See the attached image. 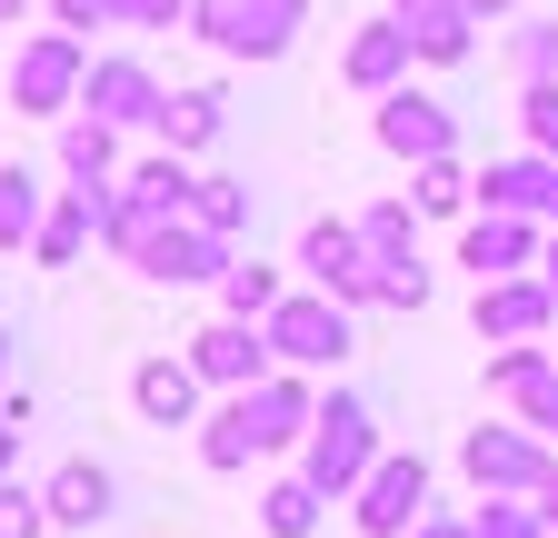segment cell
Instances as JSON below:
<instances>
[{"mask_svg": "<svg viewBox=\"0 0 558 538\" xmlns=\"http://www.w3.org/2000/svg\"><path fill=\"white\" fill-rule=\"evenodd\" d=\"M369 140L389 150V160H409V170H429V160H459V120H449V100L439 90H389L379 110H369Z\"/></svg>", "mask_w": 558, "mask_h": 538, "instance_id": "obj_6", "label": "cell"}, {"mask_svg": "<svg viewBox=\"0 0 558 538\" xmlns=\"http://www.w3.org/2000/svg\"><path fill=\"white\" fill-rule=\"evenodd\" d=\"M409 538H469V518H439V509H429V518H418Z\"/></svg>", "mask_w": 558, "mask_h": 538, "instance_id": "obj_41", "label": "cell"}, {"mask_svg": "<svg viewBox=\"0 0 558 538\" xmlns=\"http://www.w3.org/2000/svg\"><path fill=\"white\" fill-rule=\"evenodd\" d=\"M60 170H70V180H110V170H120V130L90 120V110H70V120H60Z\"/></svg>", "mask_w": 558, "mask_h": 538, "instance_id": "obj_24", "label": "cell"}, {"mask_svg": "<svg viewBox=\"0 0 558 538\" xmlns=\"http://www.w3.org/2000/svg\"><path fill=\"white\" fill-rule=\"evenodd\" d=\"M100 210H110V180H81V189H50V220H40V240H31V259L40 269H70L90 240H100Z\"/></svg>", "mask_w": 558, "mask_h": 538, "instance_id": "obj_19", "label": "cell"}, {"mask_svg": "<svg viewBox=\"0 0 558 538\" xmlns=\"http://www.w3.org/2000/svg\"><path fill=\"white\" fill-rule=\"evenodd\" d=\"M190 369L209 379V399H240V389H259L279 359H269V329H259V319H209L199 340H190Z\"/></svg>", "mask_w": 558, "mask_h": 538, "instance_id": "obj_12", "label": "cell"}, {"mask_svg": "<svg viewBox=\"0 0 558 538\" xmlns=\"http://www.w3.org/2000/svg\"><path fill=\"white\" fill-rule=\"evenodd\" d=\"M0 538H50V509H40V489L0 479Z\"/></svg>", "mask_w": 558, "mask_h": 538, "instance_id": "obj_35", "label": "cell"}, {"mask_svg": "<svg viewBox=\"0 0 558 538\" xmlns=\"http://www.w3.org/2000/svg\"><path fill=\"white\" fill-rule=\"evenodd\" d=\"M469 538H558V528L538 518V499H478L469 509Z\"/></svg>", "mask_w": 558, "mask_h": 538, "instance_id": "obj_31", "label": "cell"}, {"mask_svg": "<svg viewBox=\"0 0 558 538\" xmlns=\"http://www.w3.org/2000/svg\"><path fill=\"white\" fill-rule=\"evenodd\" d=\"M81 110H90V120H110V130H160L170 90H160V71H150L140 50H100V60H90Z\"/></svg>", "mask_w": 558, "mask_h": 538, "instance_id": "obj_10", "label": "cell"}, {"mask_svg": "<svg viewBox=\"0 0 558 538\" xmlns=\"http://www.w3.org/2000/svg\"><path fill=\"white\" fill-rule=\"evenodd\" d=\"M519 419H529V429H538V439L558 449V369H538V379L519 389Z\"/></svg>", "mask_w": 558, "mask_h": 538, "instance_id": "obj_36", "label": "cell"}, {"mask_svg": "<svg viewBox=\"0 0 558 538\" xmlns=\"http://www.w3.org/2000/svg\"><path fill=\"white\" fill-rule=\"evenodd\" d=\"M240 259V240H220V230H199V220H160L150 230V249H140V280H160V290H220V269Z\"/></svg>", "mask_w": 558, "mask_h": 538, "instance_id": "obj_11", "label": "cell"}, {"mask_svg": "<svg viewBox=\"0 0 558 538\" xmlns=\"http://www.w3.org/2000/svg\"><path fill=\"white\" fill-rule=\"evenodd\" d=\"M0 399H11V329H0Z\"/></svg>", "mask_w": 558, "mask_h": 538, "instance_id": "obj_46", "label": "cell"}, {"mask_svg": "<svg viewBox=\"0 0 558 538\" xmlns=\"http://www.w3.org/2000/svg\"><path fill=\"white\" fill-rule=\"evenodd\" d=\"M538 369H558V350H548V340H529V350H488V399H519Z\"/></svg>", "mask_w": 558, "mask_h": 538, "instance_id": "obj_33", "label": "cell"}, {"mask_svg": "<svg viewBox=\"0 0 558 538\" xmlns=\"http://www.w3.org/2000/svg\"><path fill=\"white\" fill-rule=\"evenodd\" d=\"M379 309H429V269H379Z\"/></svg>", "mask_w": 558, "mask_h": 538, "instance_id": "obj_38", "label": "cell"}, {"mask_svg": "<svg viewBox=\"0 0 558 538\" xmlns=\"http://www.w3.org/2000/svg\"><path fill=\"white\" fill-rule=\"evenodd\" d=\"M250 458H259V439H250V419H240V399H220V409L199 419V468H209V479H240Z\"/></svg>", "mask_w": 558, "mask_h": 538, "instance_id": "obj_25", "label": "cell"}, {"mask_svg": "<svg viewBox=\"0 0 558 538\" xmlns=\"http://www.w3.org/2000/svg\"><path fill=\"white\" fill-rule=\"evenodd\" d=\"M519 130H529V150L558 160V81H529V90H519Z\"/></svg>", "mask_w": 558, "mask_h": 538, "instance_id": "obj_34", "label": "cell"}, {"mask_svg": "<svg viewBox=\"0 0 558 538\" xmlns=\"http://www.w3.org/2000/svg\"><path fill=\"white\" fill-rule=\"evenodd\" d=\"M538 249H548V230L519 210H469V230H459V269H478V280H519V269H538Z\"/></svg>", "mask_w": 558, "mask_h": 538, "instance_id": "obj_14", "label": "cell"}, {"mask_svg": "<svg viewBox=\"0 0 558 538\" xmlns=\"http://www.w3.org/2000/svg\"><path fill=\"white\" fill-rule=\"evenodd\" d=\"M199 399H209V379L190 369V350H180V359L160 350V359H140V369H130V409L150 419V429H199V419H209Z\"/></svg>", "mask_w": 558, "mask_h": 538, "instance_id": "obj_15", "label": "cell"}, {"mask_svg": "<svg viewBox=\"0 0 558 538\" xmlns=\"http://www.w3.org/2000/svg\"><path fill=\"white\" fill-rule=\"evenodd\" d=\"M50 21L60 30H110V21H130V0H50Z\"/></svg>", "mask_w": 558, "mask_h": 538, "instance_id": "obj_37", "label": "cell"}, {"mask_svg": "<svg viewBox=\"0 0 558 538\" xmlns=\"http://www.w3.org/2000/svg\"><path fill=\"white\" fill-rule=\"evenodd\" d=\"M349 518H360V538H409L418 518H429V458H418V449H389L369 479H360Z\"/></svg>", "mask_w": 558, "mask_h": 538, "instance_id": "obj_9", "label": "cell"}, {"mask_svg": "<svg viewBox=\"0 0 558 538\" xmlns=\"http://www.w3.org/2000/svg\"><path fill=\"white\" fill-rule=\"evenodd\" d=\"M319 518H329V499H319L310 479H269V489H259V528H269V538H319Z\"/></svg>", "mask_w": 558, "mask_h": 538, "instance_id": "obj_28", "label": "cell"}, {"mask_svg": "<svg viewBox=\"0 0 558 538\" xmlns=\"http://www.w3.org/2000/svg\"><path fill=\"white\" fill-rule=\"evenodd\" d=\"M40 220H50L40 170H31V160H0V249H31V240H40Z\"/></svg>", "mask_w": 558, "mask_h": 538, "instance_id": "obj_22", "label": "cell"}, {"mask_svg": "<svg viewBox=\"0 0 558 538\" xmlns=\"http://www.w3.org/2000/svg\"><path fill=\"white\" fill-rule=\"evenodd\" d=\"M120 189H130V199H150V210H170V220H190V189H199V170H190L180 150H150V160H140Z\"/></svg>", "mask_w": 558, "mask_h": 538, "instance_id": "obj_26", "label": "cell"}, {"mask_svg": "<svg viewBox=\"0 0 558 538\" xmlns=\"http://www.w3.org/2000/svg\"><path fill=\"white\" fill-rule=\"evenodd\" d=\"M279 299H290V280H279L269 259H230L220 269V319H269Z\"/></svg>", "mask_w": 558, "mask_h": 538, "instance_id": "obj_27", "label": "cell"}, {"mask_svg": "<svg viewBox=\"0 0 558 538\" xmlns=\"http://www.w3.org/2000/svg\"><path fill=\"white\" fill-rule=\"evenodd\" d=\"M310 0H190V30L220 50V60H279L300 40Z\"/></svg>", "mask_w": 558, "mask_h": 538, "instance_id": "obj_5", "label": "cell"}, {"mask_svg": "<svg viewBox=\"0 0 558 538\" xmlns=\"http://www.w3.org/2000/svg\"><path fill=\"white\" fill-rule=\"evenodd\" d=\"M478 210H519V220L558 230V160H548V150L488 160V170H478Z\"/></svg>", "mask_w": 558, "mask_h": 538, "instance_id": "obj_16", "label": "cell"}, {"mask_svg": "<svg viewBox=\"0 0 558 538\" xmlns=\"http://www.w3.org/2000/svg\"><path fill=\"white\" fill-rule=\"evenodd\" d=\"M21 419H31V399L11 389V399H0V479H11V458H21Z\"/></svg>", "mask_w": 558, "mask_h": 538, "instance_id": "obj_40", "label": "cell"}, {"mask_svg": "<svg viewBox=\"0 0 558 538\" xmlns=\"http://www.w3.org/2000/svg\"><path fill=\"white\" fill-rule=\"evenodd\" d=\"M259 329H269V359H279V369H310V379L360 350V309H339L329 290H290Z\"/></svg>", "mask_w": 558, "mask_h": 538, "instance_id": "obj_4", "label": "cell"}, {"mask_svg": "<svg viewBox=\"0 0 558 538\" xmlns=\"http://www.w3.org/2000/svg\"><path fill=\"white\" fill-rule=\"evenodd\" d=\"M240 419H250L259 458H269V449H300V439H310V419H319V389H310V369H269L259 389H240Z\"/></svg>", "mask_w": 558, "mask_h": 538, "instance_id": "obj_13", "label": "cell"}, {"mask_svg": "<svg viewBox=\"0 0 558 538\" xmlns=\"http://www.w3.org/2000/svg\"><path fill=\"white\" fill-rule=\"evenodd\" d=\"M389 458V439H379V409L360 389H329L319 399V419H310V439H300V479L319 489V499H360V479Z\"/></svg>", "mask_w": 558, "mask_h": 538, "instance_id": "obj_1", "label": "cell"}, {"mask_svg": "<svg viewBox=\"0 0 558 538\" xmlns=\"http://www.w3.org/2000/svg\"><path fill=\"white\" fill-rule=\"evenodd\" d=\"M31 21V0H0V30H21Z\"/></svg>", "mask_w": 558, "mask_h": 538, "instance_id": "obj_45", "label": "cell"}, {"mask_svg": "<svg viewBox=\"0 0 558 538\" xmlns=\"http://www.w3.org/2000/svg\"><path fill=\"white\" fill-rule=\"evenodd\" d=\"M300 280L329 290L339 309H379V259L360 249V220H310L300 230Z\"/></svg>", "mask_w": 558, "mask_h": 538, "instance_id": "obj_7", "label": "cell"}, {"mask_svg": "<svg viewBox=\"0 0 558 538\" xmlns=\"http://www.w3.org/2000/svg\"><path fill=\"white\" fill-rule=\"evenodd\" d=\"M538 518H548V528H558V468H548V489H538Z\"/></svg>", "mask_w": 558, "mask_h": 538, "instance_id": "obj_44", "label": "cell"}, {"mask_svg": "<svg viewBox=\"0 0 558 538\" xmlns=\"http://www.w3.org/2000/svg\"><path fill=\"white\" fill-rule=\"evenodd\" d=\"M409 199H418V220H469L478 210V180L459 160H429V170H409Z\"/></svg>", "mask_w": 558, "mask_h": 538, "instance_id": "obj_29", "label": "cell"}, {"mask_svg": "<svg viewBox=\"0 0 558 538\" xmlns=\"http://www.w3.org/2000/svg\"><path fill=\"white\" fill-rule=\"evenodd\" d=\"M459 468H469L478 499H538L548 468H558V449H548L529 419H478V429L459 439Z\"/></svg>", "mask_w": 558, "mask_h": 538, "instance_id": "obj_3", "label": "cell"}, {"mask_svg": "<svg viewBox=\"0 0 558 538\" xmlns=\"http://www.w3.org/2000/svg\"><path fill=\"white\" fill-rule=\"evenodd\" d=\"M409 71H418V50H409L399 21H360V30H349V50H339V81L360 90V100H389Z\"/></svg>", "mask_w": 558, "mask_h": 538, "instance_id": "obj_17", "label": "cell"}, {"mask_svg": "<svg viewBox=\"0 0 558 538\" xmlns=\"http://www.w3.org/2000/svg\"><path fill=\"white\" fill-rule=\"evenodd\" d=\"M220 130H230V100H220V90H170V110H160V150L199 160V150H220Z\"/></svg>", "mask_w": 558, "mask_h": 538, "instance_id": "obj_21", "label": "cell"}, {"mask_svg": "<svg viewBox=\"0 0 558 538\" xmlns=\"http://www.w3.org/2000/svg\"><path fill=\"white\" fill-rule=\"evenodd\" d=\"M548 350H558V340H548Z\"/></svg>", "mask_w": 558, "mask_h": 538, "instance_id": "obj_47", "label": "cell"}, {"mask_svg": "<svg viewBox=\"0 0 558 538\" xmlns=\"http://www.w3.org/2000/svg\"><path fill=\"white\" fill-rule=\"evenodd\" d=\"M469 329H478L488 350L558 340V290L538 280V269H519V280H478V299H469Z\"/></svg>", "mask_w": 558, "mask_h": 538, "instance_id": "obj_8", "label": "cell"}, {"mask_svg": "<svg viewBox=\"0 0 558 538\" xmlns=\"http://www.w3.org/2000/svg\"><path fill=\"white\" fill-rule=\"evenodd\" d=\"M509 71H519V90L529 81H558V21H519L509 30Z\"/></svg>", "mask_w": 558, "mask_h": 538, "instance_id": "obj_32", "label": "cell"}, {"mask_svg": "<svg viewBox=\"0 0 558 538\" xmlns=\"http://www.w3.org/2000/svg\"><path fill=\"white\" fill-rule=\"evenodd\" d=\"M120 30H190V0H130Z\"/></svg>", "mask_w": 558, "mask_h": 538, "instance_id": "obj_39", "label": "cell"}, {"mask_svg": "<svg viewBox=\"0 0 558 538\" xmlns=\"http://www.w3.org/2000/svg\"><path fill=\"white\" fill-rule=\"evenodd\" d=\"M40 509H50V528H100L120 509V479H110L100 458H60L50 479H40Z\"/></svg>", "mask_w": 558, "mask_h": 538, "instance_id": "obj_20", "label": "cell"}, {"mask_svg": "<svg viewBox=\"0 0 558 538\" xmlns=\"http://www.w3.org/2000/svg\"><path fill=\"white\" fill-rule=\"evenodd\" d=\"M459 11H469V21H509L519 0H459Z\"/></svg>", "mask_w": 558, "mask_h": 538, "instance_id": "obj_42", "label": "cell"}, {"mask_svg": "<svg viewBox=\"0 0 558 538\" xmlns=\"http://www.w3.org/2000/svg\"><path fill=\"white\" fill-rule=\"evenodd\" d=\"M90 40L81 30H21V50H11V110L21 120H70L81 110V90H90Z\"/></svg>", "mask_w": 558, "mask_h": 538, "instance_id": "obj_2", "label": "cell"}, {"mask_svg": "<svg viewBox=\"0 0 558 538\" xmlns=\"http://www.w3.org/2000/svg\"><path fill=\"white\" fill-rule=\"evenodd\" d=\"M190 220H199V230H220V240H240V230H250V180H230V170H199V189H190Z\"/></svg>", "mask_w": 558, "mask_h": 538, "instance_id": "obj_30", "label": "cell"}, {"mask_svg": "<svg viewBox=\"0 0 558 538\" xmlns=\"http://www.w3.org/2000/svg\"><path fill=\"white\" fill-rule=\"evenodd\" d=\"M360 249L379 269H409L418 259V199H369V210H360Z\"/></svg>", "mask_w": 558, "mask_h": 538, "instance_id": "obj_23", "label": "cell"}, {"mask_svg": "<svg viewBox=\"0 0 558 538\" xmlns=\"http://www.w3.org/2000/svg\"><path fill=\"white\" fill-rule=\"evenodd\" d=\"M389 21L409 30V50H418V71H459V60L478 50V21L459 11V0H389Z\"/></svg>", "mask_w": 558, "mask_h": 538, "instance_id": "obj_18", "label": "cell"}, {"mask_svg": "<svg viewBox=\"0 0 558 538\" xmlns=\"http://www.w3.org/2000/svg\"><path fill=\"white\" fill-rule=\"evenodd\" d=\"M538 280H548V290H558V230H548V249H538Z\"/></svg>", "mask_w": 558, "mask_h": 538, "instance_id": "obj_43", "label": "cell"}]
</instances>
